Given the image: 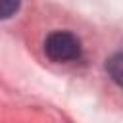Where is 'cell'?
<instances>
[{"label":"cell","mask_w":123,"mask_h":123,"mask_svg":"<svg viewBox=\"0 0 123 123\" xmlns=\"http://www.w3.org/2000/svg\"><path fill=\"white\" fill-rule=\"evenodd\" d=\"M44 52L52 62H73L81 58V40L73 33L54 31L44 40Z\"/></svg>","instance_id":"cell-1"},{"label":"cell","mask_w":123,"mask_h":123,"mask_svg":"<svg viewBox=\"0 0 123 123\" xmlns=\"http://www.w3.org/2000/svg\"><path fill=\"white\" fill-rule=\"evenodd\" d=\"M106 69H108L110 77H111L119 86H123V54L111 56V58L108 60V63H106Z\"/></svg>","instance_id":"cell-2"},{"label":"cell","mask_w":123,"mask_h":123,"mask_svg":"<svg viewBox=\"0 0 123 123\" xmlns=\"http://www.w3.org/2000/svg\"><path fill=\"white\" fill-rule=\"evenodd\" d=\"M19 8V4H15V2H8V0H4L2 4H0V13H2V17H10L15 10Z\"/></svg>","instance_id":"cell-3"}]
</instances>
